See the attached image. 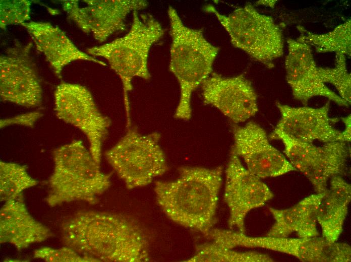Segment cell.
Segmentation results:
<instances>
[{"label": "cell", "instance_id": "cell-1", "mask_svg": "<svg viewBox=\"0 0 351 262\" xmlns=\"http://www.w3.org/2000/svg\"><path fill=\"white\" fill-rule=\"evenodd\" d=\"M61 228L65 246L96 261L149 260L143 232L136 223L123 216L79 212L63 222Z\"/></svg>", "mask_w": 351, "mask_h": 262}, {"label": "cell", "instance_id": "cell-2", "mask_svg": "<svg viewBox=\"0 0 351 262\" xmlns=\"http://www.w3.org/2000/svg\"><path fill=\"white\" fill-rule=\"evenodd\" d=\"M179 173L174 180L155 182L157 203L174 222L207 235L215 223L222 168L185 166Z\"/></svg>", "mask_w": 351, "mask_h": 262}, {"label": "cell", "instance_id": "cell-3", "mask_svg": "<svg viewBox=\"0 0 351 262\" xmlns=\"http://www.w3.org/2000/svg\"><path fill=\"white\" fill-rule=\"evenodd\" d=\"M167 13L171 38L169 70L180 89L174 117L189 120L192 114V94L212 73L219 48L206 40L202 29L186 26L173 7H169Z\"/></svg>", "mask_w": 351, "mask_h": 262}, {"label": "cell", "instance_id": "cell-4", "mask_svg": "<svg viewBox=\"0 0 351 262\" xmlns=\"http://www.w3.org/2000/svg\"><path fill=\"white\" fill-rule=\"evenodd\" d=\"M161 24L152 15L133 12L129 31L124 36L100 46L87 50L92 56L105 58L110 68L120 78L123 89L126 126H131L129 93L133 89L132 80L135 77L144 80L151 78L148 61L151 47L164 35Z\"/></svg>", "mask_w": 351, "mask_h": 262}, {"label": "cell", "instance_id": "cell-5", "mask_svg": "<svg viewBox=\"0 0 351 262\" xmlns=\"http://www.w3.org/2000/svg\"><path fill=\"white\" fill-rule=\"evenodd\" d=\"M53 156L54 170L46 199L50 207L76 201L96 204L98 196L111 185V174L100 170L81 141L57 148Z\"/></svg>", "mask_w": 351, "mask_h": 262}, {"label": "cell", "instance_id": "cell-6", "mask_svg": "<svg viewBox=\"0 0 351 262\" xmlns=\"http://www.w3.org/2000/svg\"><path fill=\"white\" fill-rule=\"evenodd\" d=\"M205 10L212 13L228 33L231 44L268 68L283 54L281 31L269 16L260 13L250 4L236 9L228 15L213 6Z\"/></svg>", "mask_w": 351, "mask_h": 262}, {"label": "cell", "instance_id": "cell-7", "mask_svg": "<svg viewBox=\"0 0 351 262\" xmlns=\"http://www.w3.org/2000/svg\"><path fill=\"white\" fill-rule=\"evenodd\" d=\"M160 138L159 132L143 134L136 127H129L105 152L106 160L128 189L145 186L168 170Z\"/></svg>", "mask_w": 351, "mask_h": 262}, {"label": "cell", "instance_id": "cell-8", "mask_svg": "<svg viewBox=\"0 0 351 262\" xmlns=\"http://www.w3.org/2000/svg\"><path fill=\"white\" fill-rule=\"evenodd\" d=\"M210 238L218 245L232 249L236 247L263 248L295 256L306 262H349L350 245L342 242H330L323 237H250L240 232L213 229Z\"/></svg>", "mask_w": 351, "mask_h": 262}, {"label": "cell", "instance_id": "cell-9", "mask_svg": "<svg viewBox=\"0 0 351 262\" xmlns=\"http://www.w3.org/2000/svg\"><path fill=\"white\" fill-rule=\"evenodd\" d=\"M56 116L79 129L86 136L89 151L95 161L100 164L102 147L111 121L97 107L92 95L85 86L63 82L54 93Z\"/></svg>", "mask_w": 351, "mask_h": 262}, {"label": "cell", "instance_id": "cell-10", "mask_svg": "<svg viewBox=\"0 0 351 262\" xmlns=\"http://www.w3.org/2000/svg\"><path fill=\"white\" fill-rule=\"evenodd\" d=\"M268 137L282 142L287 159L296 171L309 179L317 193L325 192L328 180L344 171L349 152L346 142H332L317 146L274 130Z\"/></svg>", "mask_w": 351, "mask_h": 262}, {"label": "cell", "instance_id": "cell-11", "mask_svg": "<svg viewBox=\"0 0 351 262\" xmlns=\"http://www.w3.org/2000/svg\"><path fill=\"white\" fill-rule=\"evenodd\" d=\"M31 42H16L0 57V96L3 101L26 107L38 106L42 90L30 55Z\"/></svg>", "mask_w": 351, "mask_h": 262}, {"label": "cell", "instance_id": "cell-12", "mask_svg": "<svg viewBox=\"0 0 351 262\" xmlns=\"http://www.w3.org/2000/svg\"><path fill=\"white\" fill-rule=\"evenodd\" d=\"M68 18L86 33H91L99 42L105 41L116 31L123 30L128 15L146 8L144 0H85V7L78 1H63Z\"/></svg>", "mask_w": 351, "mask_h": 262}, {"label": "cell", "instance_id": "cell-13", "mask_svg": "<svg viewBox=\"0 0 351 262\" xmlns=\"http://www.w3.org/2000/svg\"><path fill=\"white\" fill-rule=\"evenodd\" d=\"M268 186L243 165L240 158L231 150L225 171L224 199L229 210L228 226L245 233V219L253 209L272 199Z\"/></svg>", "mask_w": 351, "mask_h": 262}, {"label": "cell", "instance_id": "cell-14", "mask_svg": "<svg viewBox=\"0 0 351 262\" xmlns=\"http://www.w3.org/2000/svg\"><path fill=\"white\" fill-rule=\"evenodd\" d=\"M231 150L242 158L247 169L261 179L277 177L296 171L289 161L271 145L266 131L250 121L232 129Z\"/></svg>", "mask_w": 351, "mask_h": 262}, {"label": "cell", "instance_id": "cell-15", "mask_svg": "<svg viewBox=\"0 0 351 262\" xmlns=\"http://www.w3.org/2000/svg\"><path fill=\"white\" fill-rule=\"evenodd\" d=\"M201 87L204 103L215 107L235 123L246 121L258 111L257 94L244 74L225 77L212 72Z\"/></svg>", "mask_w": 351, "mask_h": 262}, {"label": "cell", "instance_id": "cell-16", "mask_svg": "<svg viewBox=\"0 0 351 262\" xmlns=\"http://www.w3.org/2000/svg\"><path fill=\"white\" fill-rule=\"evenodd\" d=\"M276 105L281 118L274 130L296 140L309 143L315 141L324 143L344 142L342 132L332 125L339 119L329 116V100L319 108L295 107L279 102H276Z\"/></svg>", "mask_w": 351, "mask_h": 262}, {"label": "cell", "instance_id": "cell-17", "mask_svg": "<svg viewBox=\"0 0 351 262\" xmlns=\"http://www.w3.org/2000/svg\"><path fill=\"white\" fill-rule=\"evenodd\" d=\"M288 53L285 60L286 78L294 98L304 105L315 96L327 98L339 106L349 104L328 88L318 73L311 47L291 38L287 39Z\"/></svg>", "mask_w": 351, "mask_h": 262}, {"label": "cell", "instance_id": "cell-18", "mask_svg": "<svg viewBox=\"0 0 351 262\" xmlns=\"http://www.w3.org/2000/svg\"><path fill=\"white\" fill-rule=\"evenodd\" d=\"M29 33L38 50L45 57L56 76L61 78L64 68L70 62L86 60L106 66L103 61L79 49L57 26L48 22H25L21 24Z\"/></svg>", "mask_w": 351, "mask_h": 262}, {"label": "cell", "instance_id": "cell-19", "mask_svg": "<svg viewBox=\"0 0 351 262\" xmlns=\"http://www.w3.org/2000/svg\"><path fill=\"white\" fill-rule=\"evenodd\" d=\"M53 236L46 226L29 213L22 194L6 201L0 210V242L10 243L18 251Z\"/></svg>", "mask_w": 351, "mask_h": 262}, {"label": "cell", "instance_id": "cell-20", "mask_svg": "<svg viewBox=\"0 0 351 262\" xmlns=\"http://www.w3.org/2000/svg\"><path fill=\"white\" fill-rule=\"evenodd\" d=\"M324 192L310 195L287 209L270 208L274 223L267 236L288 237L296 233L299 238L318 236L317 213Z\"/></svg>", "mask_w": 351, "mask_h": 262}, {"label": "cell", "instance_id": "cell-21", "mask_svg": "<svg viewBox=\"0 0 351 262\" xmlns=\"http://www.w3.org/2000/svg\"><path fill=\"white\" fill-rule=\"evenodd\" d=\"M350 200V184L340 175L332 177L317 213V221L322 229V237L327 241L336 242L339 237Z\"/></svg>", "mask_w": 351, "mask_h": 262}, {"label": "cell", "instance_id": "cell-22", "mask_svg": "<svg viewBox=\"0 0 351 262\" xmlns=\"http://www.w3.org/2000/svg\"><path fill=\"white\" fill-rule=\"evenodd\" d=\"M297 29L300 36L297 40L314 47L319 53L334 52L344 55L351 54V21L348 19L332 31L325 34H315L302 26Z\"/></svg>", "mask_w": 351, "mask_h": 262}, {"label": "cell", "instance_id": "cell-23", "mask_svg": "<svg viewBox=\"0 0 351 262\" xmlns=\"http://www.w3.org/2000/svg\"><path fill=\"white\" fill-rule=\"evenodd\" d=\"M189 262H271L268 255L256 251L238 252L214 242L198 245Z\"/></svg>", "mask_w": 351, "mask_h": 262}, {"label": "cell", "instance_id": "cell-24", "mask_svg": "<svg viewBox=\"0 0 351 262\" xmlns=\"http://www.w3.org/2000/svg\"><path fill=\"white\" fill-rule=\"evenodd\" d=\"M27 169L26 165L0 161L1 201L15 199L25 189L38 183L28 174Z\"/></svg>", "mask_w": 351, "mask_h": 262}, {"label": "cell", "instance_id": "cell-25", "mask_svg": "<svg viewBox=\"0 0 351 262\" xmlns=\"http://www.w3.org/2000/svg\"><path fill=\"white\" fill-rule=\"evenodd\" d=\"M318 73L323 83L334 86L339 96L348 104L351 100V75L348 73L345 55L336 53L335 66L332 68L318 67Z\"/></svg>", "mask_w": 351, "mask_h": 262}, {"label": "cell", "instance_id": "cell-26", "mask_svg": "<svg viewBox=\"0 0 351 262\" xmlns=\"http://www.w3.org/2000/svg\"><path fill=\"white\" fill-rule=\"evenodd\" d=\"M31 2L28 0H1L0 27L2 29L12 25L26 22L30 19Z\"/></svg>", "mask_w": 351, "mask_h": 262}, {"label": "cell", "instance_id": "cell-27", "mask_svg": "<svg viewBox=\"0 0 351 262\" xmlns=\"http://www.w3.org/2000/svg\"><path fill=\"white\" fill-rule=\"evenodd\" d=\"M34 257L47 262H92L94 259L83 256L73 249L65 246L56 249L42 247L34 251Z\"/></svg>", "mask_w": 351, "mask_h": 262}, {"label": "cell", "instance_id": "cell-28", "mask_svg": "<svg viewBox=\"0 0 351 262\" xmlns=\"http://www.w3.org/2000/svg\"><path fill=\"white\" fill-rule=\"evenodd\" d=\"M42 116L39 111H32L19 114L12 117L1 119V128L11 125H21L29 127H33L36 121Z\"/></svg>", "mask_w": 351, "mask_h": 262}, {"label": "cell", "instance_id": "cell-29", "mask_svg": "<svg viewBox=\"0 0 351 262\" xmlns=\"http://www.w3.org/2000/svg\"><path fill=\"white\" fill-rule=\"evenodd\" d=\"M345 125L344 129L342 131L344 141L349 143L351 140V118L350 114L342 117L341 119Z\"/></svg>", "mask_w": 351, "mask_h": 262}, {"label": "cell", "instance_id": "cell-30", "mask_svg": "<svg viewBox=\"0 0 351 262\" xmlns=\"http://www.w3.org/2000/svg\"><path fill=\"white\" fill-rule=\"evenodd\" d=\"M276 2V1H262L258 3L273 8Z\"/></svg>", "mask_w": 351, "mask_h": 262}]
</instances>
